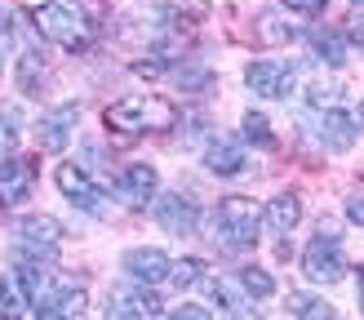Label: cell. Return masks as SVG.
Returning <instances> with one entry per match:
<instances>
[{
	"mask_svg": "<svg viewBox=\"0 0 364 320\" xmlns=\"http://www.w3.org/2000/svg\"><path fill=\"white\" fill-rule=\"evenodd\" d=\"M205 231H209L213 245H223V249H231V254H240V249H253V245H258L262 209H258V201H249V196H227V201L205 218Z\"/></svg>",
	"mask_w": 364,
	"mask_h": 320,
	"instance_id": "obj_1",
	"label": "cell"
},
{
	"mask_svg": "<svg viewBox=\"0 0 364 320\" xmlns=\"http://www.w3.org/2000/svg\"><path fill=\"white\" fill-rule=\"evenodd\" d=\"M107 129H116V134H160V129H173L178 124V107L169 98H160V94H134V98H120L107 107Z\"/></svg>",
	"mask_w": 364,
	"mask_h": 320,
	"instance_id": "obj_2",
	"label": "cell"
},
{
	"mask_svg": "<svg viewBox=\"0 0 364 320\" xmlns=\"http://www.w3.org/2000/svg\"><path fill=\"white\" fill-rule=\"evenodd\" d=\"M31 9V23L41 36H49L53 45H63L71 53H85L89 49V18L80 9L63 5V0H23Z\"/></svg>",
	"mask_w": 364,
	"mask_h": 320,
	"instance_id": "obj_3",
	"label": "cell"
},
{
	"mask_svg": "<svg viewBox=\"0 0 364 320\" xmlns=\"http://www.w3.org/2000/svg\"><path fill=\"white\" fill-rule=\"evenodd\" d=\"M316 134L324 147H333V151H347L351 142L364 134V112L351 102H333V107H324V112H316Z\"/></svg>",
	"mask_w": 364,
	"mask_h": 320,
	"instance_id": "obj_4",
	"label": "cell"
},
{
	"mask_svg": "<svg viewBox=\"0 0 364 320\" xmlns=\"http://www.w3.org/2000/svg\"><path fill=\"white\" fill-rule=\"evenodd\" d=\"M53 183H58V191H63L76 209L94 213V218H107V213H112V205H107V191H102V187H98L94 178L80 169V165H58Z\"/></svg>",
	"mask_w": 364,
	"mask_h": 320,
	"instance_id": "obj_5",
	"label": "cell"
},
{
	"mask_svg": "<svg viewBox=\"0 0 364 320\" xmlns=\"http://www.w3.org/2000/svg\"><path fill=\"white\" fill-rule=\"evenodd\" d=\"M302 272L316 284H338L347 276V254H342L333 231H320V240H311V249L302 254Z\"/></svg>",
	"mask_w": 364,
	"mask_h": 320,
	"instance_id": "obj_6",
	"label": "cell"
},
{
	"mask_svg": "<svg viewBox=\"0 0 364 320\" xmlns=\"http://www.w3.org/2000/svg\"><path fill=\"white\" fill-rule=\"evenodd\" d=\"M102 311L116 320H147V316H160L165 307H160V298L151 289H142V280H134V284H112Z\"/></svg>",
	"mask_w": 364,
	"mask_h": 320,
	"instance_id": "obj_7",
	"label": "cell"
},
{
	"mask_svg": "<svg viewBox=\"0 0 364 320\" xmlns=\"http://www.w3.org/2000/svg\"><path fill=\"white\" fill-rule=\"evenodd\" d=\"M245 85L253 89V94H262V98H289L294 85H298V67L294 63H271V58L249 63Z\"/></svg>",
	"mask_w": 364,
	"mask_h": 320,
	"instance_id": "obj_8",
	"label": "cell"
},
{
	"mask_svg": "<svg viewBox=\"0 0 364 320\" xmlns=\"http://www.w3.org/2000/svg\"><path fill=\"white\" fill-rule=\"evenodd\" d=\"M151 213H156V223L165 227L169 236H191V231H196V223H200V209H196V201H191V196H182V191L156 196Z\"/></svg>",
	"mask_w": 364,
	"mask_h": 320,
	"instance_id": "obj_9",
	"label": "cell"
},
{
	"mask_svg": "<svg viewBox=\"0 0 364 320\" xmlns=\"http://www.w3.org/2000/svg\"><path fill=\"white\" fill-rule=\"evenodd\" d=\"M76 120H80V107L76 102H63V107H53V112H45L41 124H36V142H41V151H63L67 142H71Z\"/></svg>",
	"mask_w": 364,
	"mask_h": 320,
	"instance_id": "obj_10",
	"label": "cell"
},
{
	"mask_svg": "<svg viewBox=\"0 0 364 320\" xmlns=\"http://www.w3.org/2000/svg\"><path fill=\"white\" fill-rule=\"evenodd\" d=\"M156 187H160V178L151 165H124L120 178H116V196L129 209H142L147 201H156Z\"/></svg>",
	"mask_w": 364,
	"mask_h": 320,
	"instance_id": "obj_11",
	"label": "cell"
},
{
	"mask_svg": "<svg viewBox=\"0 0 364 320\" xmlns=\"http://www.w3.org/2000/svg\"><path fill=\"white\" fill-rule=\"evenodd\" d=\"M31 183H36L31 160L9 156L5 165H0V205H23L27 196H31Z\"/></svg>",
	"mask_w": 364,
	"mask_h": 320,
	"instance_id": "obj_12",
	"label": "cell"
},
{
	"mask_svg": "<svg viewBox=\"0 0 364 320\" xmlns=\"http://www.w3.org/2000/svg\"><path fill=\"white\" fill-rule=\"evenodd\" d=\"M169 267H173V258L165 254V249H129L124 254V272H129L134 280H142V284H160V280H169Z\"/></svg>",
	"mask_w": 364,
	"mask_h": 320,
	"instance_id": "obj_13",
	"label": "cell"
},
{
	"mask_svg": "<svg viewBox=\"0 0 364 320\" xmlns=\"http://www.w3.org/2000/svg\"><path fill=\"white\" fill-rule=\"evenodd\" d=\"M18 240L53 258V254H58V240H63V223L49 218V213H31V218L18 223Z\"/></svg>",
	"mask_w": 364,
	"mask_h": 320,
	"instance_id": "obj_14",
	"label": "cell"
},
{
	"mask_svg": "<svg viewBox=\"0 0 364 320\" xmlns=\"http://www.w3.org/2000/svg\"><path fill=\"white\" fill-rule=\"evenodd\" d=\"M205 289H209V298L218 302V311H223V316H253L249 298L235 289V280H227V276H205Z\"/></svg>",
	"mask_w": 364,
	"mask_h": 320,
	"instance_id": "obj_15",
	"label": "cell"
},
{
	"mask_svg": "<svg viewBox=\"0 0 364 320\" xmlns=\"http://www.w3.org/2000/svg\"><path fill=\"white\" fill-rule=\"evenodd\" d=\"M262 218H267V227H271V231H280V236H289V231H294V227L302 223V201H298L294 191H284V196H276V201L267 205V213H262Z\"/></svg>",
	"mask_w": 364,
	"mask_h": 320,
	"instance_id": "obj_16",
	"label": "cell"
},
{
	"mask_svg": "<svg viewBox=\"0 0 364 320\" xmlns=\"http://www.w3.org/2000/svg\"><path fill=\"white\" fill-rule=\"evenodd\" d=\"M205 160H209V169H213L218 178H235V174H245V151L235 147V142H227V138H218L213 147L205 151Z\"/></svg>",
	"mask_w": 364,
	"mask_h": 320,
	"instance_id": "obj_17",
	"label": "cell"
},
{
	"mask_svg": "<svg viewBox=\"0 0 364 320\" xmlns=\"http://www.w3.org/2000/svg\"><path fill=\"white\" fill-rule=\"evenodd\" d=\"M311 49H316V58L329 63V67H342V63L351 58L347 36H338V31H316V36H311Z\"/></svg>",
	"mask_w": 364,
	"mask_h": 320,
	"instance_id": "obj_18",
	"label": "cell"
},
{
	"mask_svg": "<svg viewBox=\"0 0 364 320\" xmlns=\"http://www.w3.org/2000/svg\"><path fill=\"white\" fill-rule=\"evenodd\" d=\"M284 311L289 316H302V320H329L333 316V307L324 298H316V294H289L284 298Z\"/></svg>",
	"mask_w": 364,
	"mask_h": 320,
	"instance_id": "obj_19",
	"label": "cell"
},
{
	"mask_svg": "<svg viewBox=\"0 0 364 320\" xmlns=\"http://www.w3.org/2000/svg\"><path fill=\"white\" fill-rule=\"evenodd\" d=\"M0 316H31V302L23 294L18 276H0Z\"/></svg>",
	"mask_w": 364,
	"mask_h": 320,
	"instance_id": "obj_20",
	"label": "cell"
},
{
	"mask_svg": "<svg viewBox=\"0 0 364 320\" xmlns=\"http://www.w3.org/2000/svg\"><path fill=\"white\" fill-rule=\"evenodd\" d=\"M235 284H240L245 294H253V298H271V294H276V280H271V276L262 272V267H240Z\"/></svg>",
	"mask_w": 364,
	"mask_h": 320,
	"instance_id": "obj_21",
	"label": "cell"
},
{
	"mask_svg": "<svg viewBox=\"0 0 364 320\" xmlns=\"http://www.w3.org/2000/svg\"><path fill=\"white\" fill-rule=\"evenodd\" d=\"M18 80H23L27 94H36V80H45V58L36 49H27L23 58H18Z\"/></svg>",
	"mask_w": 364,
	"mask_h": 320,
	"instance_id": "obj_22",
	"label": "cell"
},
{
	"mask_svg": "<svg viewBox=\"0 0 364 320\" xmlns=\"http://www.w3.org/2000/svg\"><path fill=\"white\" fill-rule=\"evenodd\" d=\"M169 280L178 284V289H191V284L205 280V262H200V258H182V262L169 267Z\"/></svg>",
	"mask_w": 364,
	"mask_h": 320,
	"instance_id": "obj_23",
	"label": "cell"
},
{
	"mask_svg": "<svg viewBox=\"0 0 364 320\" xmlns=\"http://www.w3.org/2000/svg\"><path fill=\"white\" fill-rule=\"evenodd\" d=\"M245 138L258 142V147H267V151L276 147V134H271V124H267L262 112H249V116H245Z\"/></svg>",
	"mask_w": 364,
	"mask_h": 320,
	"instance_id": "obj_24",
	"label": "cell"
},
{
	"mask_svg": "<svg viewBox=\"0 0 364 320\" xmlns=\"http://www.w3.org/2000/svg\"><path fill=\"white\" fill-rule=\"evenodd\" d=\"M258 36H262L267 45H280V41H294V27H284L280 14H262L258 18Z\"/></svg>",
	"mask_w": 364,
	"mask_h": 320,
	"instance_id": "obj_25",
	"label": "cell"
},
{
	"mask_svg": "<svg viewBox=\"0 0 364 320\" xmlns=\"http://www.w3.org/2000/svg\"><path fill=\"white\" fill-rule=\"evenodd\" d=\"M14 138H18V134H14V120H9V116H0V165H5V160L14 156Z\"/></svg>",
	"mask_w": 364,
	"mask_h": 320,
	"instance_id": "obj_26",
	"label": "cell"
},
{
	"mask_svg": "<svg viewBox=\"0 0 364 320\" xmlns=\"http://www.w3.org/2000/svg\"><path fill=\"white\" fill-rule=\"evenodd\" d=\"M289 9H298V14H320L324 9V0H284Z\"/></svg>",
	"mask_w": 364,
	"mask_h": 320,
	"instance_id": "obj_27",
	"label": "cell"
},
{
	"mask_svg": "<svg viewBox=\"0 0 364 320\" xmlns=\"http://www.w3.org/2000/svg\"><path fill=\"white\" fill-rule=\"evenodd\" d=\"M347 218L364 227V196H351V201H347Z\"/></svg>",
	"mask_w": 364,
	"mask_h": 320,
	"instance_id": "obj_28",
	"label": "cell"
},
{
	"mask_svg": "<svg viewBox=\"0 0 364 320\" xmlns=\"http://www.w3.org/2000/svg\"><path fill=\"white\" fill-rule=\"evenodd\" d=\"M351 41H360V45H364V9L351 18Z\"/></svg>",
	"mask_w": 364,
	"mask_h": 320,
	"instance_id": "obj_29",
	"label": "cell"
},
{
	"mask_svg": "<svg viewBox=\"0 0 364 320\" xmlns=\"http://www.w3.org/2000/svg\"><path fill=\"white\" fill-rule=\"evenodd\" d=\"M173 316H213L209 307H173Z\"/></svg>",
	"mask_w": 364,
	"mask_h": 320,
	"instance_id": "obj_30",
	"label": "cell"
},
{
	"mask_svg": "<svg viewBox=\"0 0 364 320\" xmlns=\"http://www.w3.org/2000/svg\"><path fill=\"white\" fill-rule=\"evenodd\" d=\"M360 302H364V267H360Z\"/></svg>",
	"mask_w": 364,
	"mask_h": 320,
	"instance_id": "obj_31",
	"label": "cell"
},
{
	"mask_svg": "<svg viewBox=\"0 0 364 320\" xmlns=\"http://www.w3.org/2000/svg\"><path fill=\"white\" fill-rule=\"evenodd\" d=\"M355 5H360V9H364V0H355Z\"/></svg>",
	"mask_w": 364,
	"mask_h": 320,
	"instance_id": "obj_32",
	"label": "cell"
},
{
	"mask_svg": "<svg viewBox=\"0 0 364 320\" xmlns=\"http://www.w3.org/2000/svg\"><path fill=\"white\" fill-rule=\"evenodd\" d=\"M0 27H5V23H0Z\"/></svg>",
	"mask_w": 364,
	"mask_h": 320,
	"instance_id": "obj_33",
	"label": "cell"
}]
</instances>
